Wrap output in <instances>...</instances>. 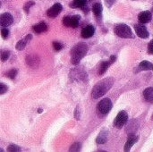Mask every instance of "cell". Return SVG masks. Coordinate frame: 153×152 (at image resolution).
I'll return each instance as SVG.
<instances>
[{
	"mask_svg": "<svg viewBox=\"0 0 153 152\" xmlns=\"http://www.w3.org/2000/svg\"><path fill=\"white\" fill-rule=\"evenodd\" d=\"M114 80L112 78H106L99 82L92 89L91 97L94 99H98L101 97H103L113 86Z\"/></svg>",
	"mask_w": 153,
	"mask_h": 152,
	"instance_id": "obj_1",
	"label": "cell"
},
{
	"mask_svg": "<svg viewBox=\"0 0 153 152\" xmlns=\"http://www.w3.org/2000/svg\"><path fill=\"white\" fill-rule=\"evenodd\" d=\"M88 49V45L84 42H80L76 44L71 50V63L74 65H78L87 54Z\"/></svg>",
	"mask_w": 153,
	"mask_h": 152,
	"instance_id": "obj_2",
	"label": "cell"
},
{
	"mask_svg": "<svg viewBox=\"0 0 153 152\" xmlns=\"http://www.w3.org/2000/svg\"><path fill=\"white\" fill-rule=\"evenodd\" d=\"M115 33L120 37V38H124V39H131L134 37L132 30L130 29L129 26H127L126 24L121 23V24H117L115 27Z\"/></svg>",
	"mask_w": 153,
	"mask_h": 152,
	"instance_id": "obj_3",
	"label": "cell"
},
{
	"mask_svg": "<svg viewBox=\"0 0 153 152\" xmlns=\"http://www.w3.org/2000/svg\"><path fill=\"white\" fill-rule=\"evenodd\" d=\"M112 108V102L109 99H103L102 100H100L97 106V109L98 111L102 114V115H107L108 113L110 112Z\"/></svg>",
	"mask_w": 153,
	"mask_h": 152,
	"instance_id": "obj_4",
	"label": "cell"
},
{
	"mask_svg": "<svg viewBox=\"0 0 153 152\" xmlns=\"http://www.w3.org/2000/svg\"><path fill=\"white\" fill-rule=\"evenodd\" d=\"M128 121V115L126 111H120L114 120V126L117 129L124 127Z\"/></svg>",
	"mask_w": 153,
	"mask_h": 152,
	"instance_id": "obj_5",
	"label": "cell"
},
{
	"mask_svg": "<svg viewBox=\"0 0 153 152\" xmlns=\"http://www.w3.org/2000/svg\"><path fill=\"white\" fill-rule=\"evenodd\" d=\"M81 16L80 15H72V16H65L63 19V24L66 27L76 28L79 24Z\"/></svg>",
	"mask_w": 153,
	"mask_h": 152,
	"instance_id": "obj_6",
	"label": "cell"
},
{
	"mask_svg": "<svg viewBox=\"0 0 153 152\" xmlns=\"http://www.w3.org/2000/svg\"><path fill=\"white\" fill-rule=\"evenodd\" d=\"M62 9H63L62 4L60 3H56L55 4H53V6H51L47 11V15L49 18H55L62 12Z\"/></svg>",
	"mask_w": 153,
	"mask_h": 152,
	"instance_id": "obj_7",
	"label": "cell"
},
{
	"mask_svg": "<svg viewBox=\"0 0 153 152\" xmlns=\"http://www.w3.org/2000/svg\"><path fill=\"white\" fill-rule=\"evenodd\" d=\"M70 77L75 81H83L87 77V73L82 69L74 68L70 72Z\"/></svg>",
	"mask_w": 153,
	"mask_h": 152,
	"instance_id": "obj_8",
	"label": "cell"
},
{
	"mask_svg": "<svg viewBox=\"0 0 153 152\" xmlns=\"http://www.w3.org/2000/svg\"><path fill=\"white\" fill-rule=\"evenodd\" d=\"M134 30L136 32V35L141 38V39H147L149 38V31L147 30V29L142 25V24H136L134 25Z\"/></svg>",
	"mask_w": 153,
	"mask_h": 152,
	"instance_id": "obj_9",
	"label": "cell"
},
{
	"mask_svg": "<svg viewBox=\"0 0 153 152\" xmlns=\"http://www.w3.org/2000/svg\"><path fill=\"white\" fill-rule=\"evenodd\" d=\"M13 17L9 13H4L1 14V16H0V23H1L2 27L9 26V25H11L13 23Z\"/></svg>",
	"mask_w": 153,
	"mask_h": 152,
	"instance_id": "obj_10",
	"label": "cell"
},
{
	"mask_svg": "<svg viewBox=\"0 0 153 152\" xmlns=\"http://www.w3.org/2000/svg\"><path fill=\"white\" fill-rule=\"evenodd\" d=\"M152 12H150V11L142 12L138 15V20H139L140 23H142V24L150 22L152 21Z\"/></svg>",
	"mask_w": 153,
	"mask_h": 152,
	"instance_id": "obj_11",
	"label": "cell"
},
{
	"mask_svg": "<svg viewBox=\"0 0 153 152\" xmlns=\"http://www.w3.org/2000/svg\"><path fill=\"white\" fill-rule=\"evenodd\" d=\"M95 32V28L93 25H88L86 27H84L82 30V37L83 39H89L91 38L94 35Z\"/></svg>",
	"mask_w": 153,
	"mask_h": 152,
	"instance_id": "obj_12",
	"label": "cell"
},
{
	"mask_svg": "<svg viewBox=\"0 0 153 152\" xmlns=\"http://www.w3.org/2000/svg\"><path fill=\"white\" fill-rule=\"evenodd\" d=\"M32 39V35L31 34H28V35H26L22 39H21V40H19L18 41V43L16 44V49L17 50H19V51H21V50H22V49H24V47H26V45H27V43L30 40Z\"/></svg>",
	"mask_w": 153,
	"mask_h": 152,
	"instance_id": "obj_13",
	"label": "cell"
},
{
	"mask_svg": "<svg viewBox=\"0 0 153 152\" xmlns=\"http://www.w3.org/2000/svg\"><path fill=\"white\" fill-rule=\"evenodd\" d=\"M138 139H139V137L138 136H135V135H130L129 136V138H128V140H127V142H126V145H125V149H124V151L126 152L127 151H130V150L132 149V147L138 142Z\"/></svg>",
	"mask_w": 153,
	"mask_h": 152,
	"instance_id": "obj_14",
	"label": "cell"
},
{
	"mask_svg": "<svg viewBox=\"0 0 153 152\" xmlns=\"http://www.w3.org/2000/svg\"><path fill=\"white\" fill-rule=\"evenodd\" d=\"M26 62L27 65L30 67H37L39 63V59L37 56H28L26 57Z\"/></svg>",
	"mask_w": 153,
	"mask_h": 152,
	"instance_id": "obj_15",
	"label": "cell"
},
{
	"mask_svg": "<svg viewBox=\"0 0 153 152\" xmlns=\"http://www.w3.org/2000/svg\"><path fill=\"white\" fill-rule=\"evenodd\" d=\"M32 30L36 32V33H42V32H45V31H47V30H48V25L46 24V22H39L38 24H36V25H34L33 27H32Z\"/></svg>",
	"mask_w": 153,
	"mask_h": 152,
	"instance_id": "obj_16",
	"label": "cell"
},
{
	"mask_svg": "<svg viewBox=\"0 0 153 152\" xmlns=\"http://www.w3.org/2000/svg\"><path fill=\"white\" fill-rule=\"evenodd\" d=\"M143 98L146 101L153 103V87H149L143 91Z\"/></svg>",
	"mask_w": 153,
	"mask_h": 152,
	"instance_id": "obj_17",
	"label": "cell"
},
{
	"mask_svg": "<svg viewBox=\"0 0 153 152\" xmlns=\"http://www.w3.org/2000/svg\"><path fill=\"white\" fill-rule=\"evenodd\" d=\"M107 139H108V132L105 130H102L98 135L96 139V142L98 144H104L107 142Z\"/></svg>",
	"mask_w": 153,
	"mask_h": 152,
	"instance_id": "obj_18",
	"label": "cell"
},
{
	"mask_svg": "<svg viewBox=\"0 0 153 152\" xmlns=\"http://www.w3.org/2000/svg\"><path fill=\"white\" fill-rule=\"evenodd\" d=\"M88 0H74L70 4V7L72 8H83L84 6L87 5Z\"/></svg>",
	"mask_w": 153,
	"mask_h": 152,
	"instance_id": "obj_19",
	"label": "cell"
},
{
	"mask_svg": "<svg viewBox=\"0 0 153 152\" xmlns=\"http://www.w3.org/2000/svg\"><path fill=\"white\" fill-rule=\"evenodd\" d=\"M92 11H93V13L95 14V16L100 18L101 16L102 11H103L102 4L100 3H95L92 6Z\"/></svg>",
	"mask_w": 153,
	"mask_h": 152,
	"instance_id": "obj_20",
	"label": "cell"
},
{
	"mask_svg": "<svg viewBox=\"0 0 153 152\" xmlns=\"http://www.w3.org/2000/svg\"><path fill=\"white\" fill-rule=\"evenodd\" d=\"M112 64H113V62H112L111 60H109V61H103V62L100 64L99 73H100V75L104 74V73H106V71L108 69V67H109Z\"/></svg>",
	"mask_w": 153,
	"mask_h": 152,
	"instance_id": "obj_21",
	"label": "cell"
},
{
	"mask_svg": "<svg viewBox=\"0 0 153 152\" xmlns=\"http://www.w3.org/2000/svg\"><path fill=\"white\" fill-rule=\"evenodd\" d=\"M138 68H139L140 71H149L151 69H153V65L151 62L144 60V61L141 62V64L139 65Z\"/></svg>",
	"mask_w": 153,
	"mask_h": 152,
	"instance_id": "obj_22",
	"label": "cell"
},
{
	"mask_svg": "<svg viewBox=\"0 0 153 152\" xmlns=\"http://www.w3.org/2000/svg\"><path fill=\"white\" fill-rule=\"evenodd\" d=\"M10 56V52L7 51V50H2L1 51V60L3 62L6 61Z\"/></svg>",
	"mask_w": 153,
	"mask_h": 152,
	"instance_id": "obj_23",
	"label": "cell"
},
{
	"mask_svg": "<svg viewBox=\"0 0 153 152\" xmlns=\"http://www.w3.org/2000/svg\"><path fill=\"white\" fill-rule=\"evenodd\" d=\"M81 147H82V145H81V143H79V142H75V143H74L72 146H71V148H70V151H81Z\"/></svg>",
	"mask_w": 153,
	"mask_h": 152,
	"instance_id": "obj_24",
	"label": "cell"
},
{
	"mask_svg": "<svg viewBox=\"0 0 153 152\" xmlns=\"http://www.w3.org/2000/svg\"><path fill=\"white\" fill-rule=\"evenodd\" d=\"M7 151L11 152H13V151L16 152V151H22V149H21L19 146H17V145L11 144V145H9V147L7 148Z\"/></svg>",
	"mask_w": 153,
	"mask_h": 152,
	"instance_id": "obj_25",
	"label": "cell"
},
{
	"mask_svg": "<svg viewBox=\"0 0 153 152\" xmlns=\"http://www.w3.org/2000/svg\"><path fill=\"white\" fill-rule=\"evenodd\" d=\"M16 74H17V70H16V69H11V70L6 73V76H7L8 78H10V79L13 80V79L15 78Z\"/></svg>",
	"mask_w": 153,
	"mask_h": 152,
	"instance_id": "obj_26",
	"label": "cell"
},
{
	"mask_svg": "<svg viewBox=\"0 0 153 152\" xmlns=\"http://www.w3.org/2000/svg\"><path fill=\"white\" fill-rule=\"evenodd\" d=\"M34 2L33 1H29V2H27L25 4H24V7H23V9H24V11L26 12V13H29V11H30V8L32 6V5H34Z\"/></svg>",
	"mask_w": 153,
	"mask_h": 152,
	"instance_id": "obj_27",
	"label": "cell"
},
{
	"mask_svg": "<svg viewBox=\"0 0 153 152\" xmlns=\"http://www.w3.org/2000/svg\"><path fill=\"white\" fill-rule=\"evenodd\" d=\"M53 47H54V49L56 51H59V50H61L63 48V45L61 43L57 42V41H54L53 42Z\"/></svg>",
	"mask_w": 153,
	"mask_h": 152,
	"instance_id": "obj_28",
	"label": "cell"
},
{
	"mask_svg": "<svg viewBox=\"0 0 153 152\" xmlns=\"http://www.w3.org/2000/svg\"><path fill=\"white\" fill-rule=\"evenodd\" d=\"M1 36L3 39H6L9 36V30L6 28H3L1 30Z\"/></svg>",
	"mask_w": 153,
	"mask_h": 152,
	"instance_id": "obj_29",
	"label": "cell"
},
{
	"mask_svg": "<svg viewBox=\"0 0 153 152\" xmlns=\"http://www.w3.org/2000/svg\"><path fill=\"white\" fill-rule=\"evenodd\" d=\"M7 90H8L7 86H5L4 83H1L0 84V94L1 95H3L4 93H5L7 91Z\"/></svg>",
	"mask_w": 153,
	"mask_h": 152,
	"instance_id": "obj_30",
	"label": "cell"
},
{
	"mask_svg": "<svg viewBox=\"0 0 153 152\" xmlns=\"http://www.w3.org/2000/svg\"><path fill=\"white\" fill-rule=\"evenodd\" d=\"M80 114H81L80 113V108L79 107H76V108L74 110V117H75L76 120H80V117H81Z\"/></svg>",
	"mask_w": 153,
	"mask_h": 152,
	"instance_id": "obj_31",
	"label": "cell"
},
{
	"mask_svg": "<svg viewBox=\"0 0 153 152\" xmlns=\"http://www.w3.org/2000/svg\"><path fill=\"white\" fill-rule=\"evenodd\" d=\"M148 52L153 55V39L151 40V42L148 44Z\"/></svg>",
	"mask_w": 153,
	"mask_h": 152,
	"instance_id": "obj_32",
	"label": "cell"
},
{
	"mask_svg": "<svg viewBox=\"0 0 153 152\" xmlns=\"http://www.w3.org/2000/svg\"><path fill=\"white\" fill-rule=\"evenodd\" d=\"M115 1L116 0H105V3H106V4H107L108 7H111L112 4L115 3Z\"/></svg>",
	"mask_w": 153,
	"mask_h": 152,
	"instance_id": "obj_33",
	"label": "cell"
},
{
	"mask_svg": "<svg viewBox=\"0 0 153 152\" xmlns=\"http://www.w3.org/2000/svg\"><path fill=\"white\" fill-rule=\"evenodd\" d=\"M38 113H39V114H40V113H42V109H41V108H39V109H38Z\"/></svg>",
	"mask_w": 153,
	"mask_h": 152,
	"instance_id": "obj_34",
	"label": "cell"
},
{
	"mask_svg": "<svg viewBox=\"0 0 153 152\" xmlns=\"http://www.w3.org/2000/svg\"><path fill=\"white\" fill-rule=\"evenodd\" d=\"M152 120H153V115H152Z\"/></svg>",
	"mask_w": 153,
	"mask_h": 152,
	"instance_id": "obj_35",
	"label": "cell"
},
{
	"mask_svg": "<svg viewBox=\"0 0 153 152\" xmlns=\"http://www.w3.org/2000/svg\"><path fill=\"white\" fill-rule=\"evenodd\" d=\"M89 1H91V0H89Z\"/></svg>",
	"mask_w": 153,
	"mask_h": 152,
	"instance_id": "obj_36",
	"label": "cell"
}]
</instances>
